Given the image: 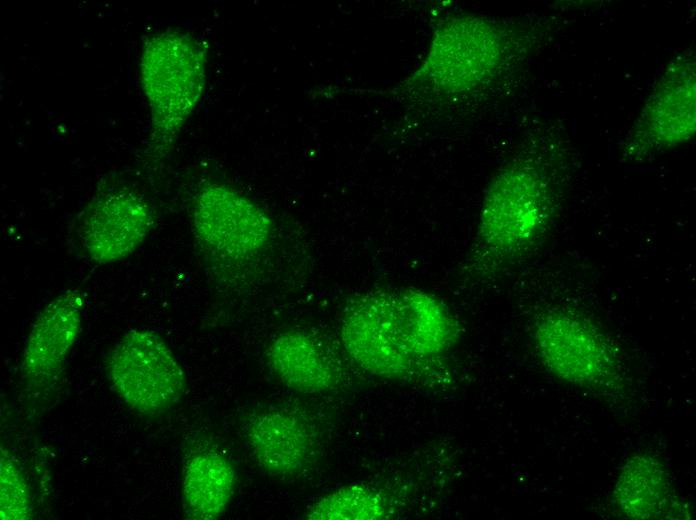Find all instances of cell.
Returning <instances> with one entry per match:
<instances>
[{
	"instance_id": "1",
	"label": "cell",
	"mask_w": 696,
	"mask_h": 520,
	"mask_svg": "<svg viewBox=\"0 0 696 520\" xmlns=\"http://www.w3.org/2000/svg\"><path fill=\"white\" fill-rule=\"evenodd\" d=\"M554 170L531 156L507 163L489 184L480 210L469 269L498 273L535 250L556 207Z\"/></svg>"
},
{
	"instance_id": "2",
	"label": "cell",
	"mask_w": 696,
	"mask_h": 520,
	"mask_svg": "<svg viewBox=\"0 0 696 520\" xmlns=\"http://www.w3.org/2000/svg\"><path fill=\"white\" fill-rule=\"evenodd\" d=\"M208 48L179 29L148 34L142 44L139 75L150 112L146 154L166 158L195 111L206 87Z\"/></svg>"
},
{
	"instance_id": "3",
	"label": "cell",
	"mask_w": 696,
	"mask_h": 520,
	"mask_svg": "<svg viewBox=\"0 0 696 520\" xmlns=\"http://www.w3.org/2000/svg\"><path fill=\"white\" fill-rule=\"evenodd\" d=\"M506 42L498 27L477 17L447 21L408 85H425L436 93L456 95L489 80L505 56Z\"/></svg>"
},
{
	"instance_id": "4",
	"label": "cell",
	"mask_w": 696,
	"mask_h": 520,
	"mask_svg": "<svg viewBox=\"0 0 696 520\" xmlns=\"http://www.w3.org/2000/svg\"><path fill=\"white\" fill-rule=\"evenodd\" d=\"M107 374L112 388L133 411L161 415L179 404L187 388L185 372L156 332H126L109 353Z\"/></svg>"
},
{
	"instance_id": "5",
	"label": "cell",
	"mask_w": 696,
	"mask_h": 520,
	"mask_svg": "<svg viewBox=\"0 0 696 520\" xmlns=\"http://www.w3.org/2000/svg\"><path fill=\"white\" fill-rule=\"evenodd\" d=\"M536 350L558 379L583 388H608L619 379L617 353L584 317L564 309L543 312L533 327Z\"/></svg>"
},
{
	"instance_id": "6",
	"label": "cell",
	"mask_w": 696,
	"mask_h": 520,
	"mask_svg": "<svg viewBox=\"0 0 696 520\" xmlns=\"http://www.w3.org/2000/svg\"><path fill=\"white\" fill-rule=\"evenodd\" d=\"M340 338L351 360L371 375L401 380L423 373L400 333L395 291H370L351 300L342 315Z\"/></svg>"
},
{
	"instance_id": "7",
	"label": "cell",
	"mask_w": 696,
	"mask_h": 520,
	"mask_svg": "<svg viewBox=\"0 0 696 520\" xmlns=\"http://www.w3.org/2000/svg\"><path fill=\"white\" fill-rule=\"evenodd\" d=\"M192 228L199 244L215 258L239 261L264 250L273 234L270 216L236 189L211 183L197 193Z\"/></svg>"
},
{
	"instance_id": "8",
	"label": "cell",
	"mask_w": 696,
	"mask_h": 520,
	"mask_svg": "<svg viewBox=\"0 0 696 520\" xmlns=\"http://www.w3.org/2000/svg\"><path fill=\"white\" fill-rule=\"evenodd\" d=\"M86 294L70 288L51 300L35 318L20 362L25 390L44 396L58 383L76 343L84 316Z\"/></svg>"
},
{
	"instance_id": "9",
	"label": "cell",
	"mask_w": 696,
	"mask_h": 520,
	"mask_svg": "<svg viewBox=\"0 0 696 520\" xmlns=\"http://www.w3.org/2000/svg\"><path fill=\"white\" fill-rule=\"evenodd\" d=\"M153 224V211L144 196L135 190L116 189L100 194L87 206L79 237L92 261L111 264L131 255Z\"/></svg>"
},
{
	"instance_id": "10",
	"label": "cell",
	"mask_w": 696,
	"mask_h": 520,
	"mask_svg": "<svg viewBox=\"0 0 696 520\" xmlns=\"http://www.w3.org/2000/svg\"><path fill=\"white\" fill-rule=\"evenodd\" d=\"M694 66L667 70L651 94L626 148L631 158L651 155L687 141L695 130Z\"/></svg>"
},
{
	"instance_id": "11",
	"label": "cell",
	"mask_w": 696,
	"mask_h": 520,
	"mask_svg": "<svg viewBox=\"0 0 696 520\" xmlns=\"http://www.w3.org/2000/svg\"><path fill=\"white\" fill-rule=\"evenodd\" d=\"M246 440L265 471L283 476L305 468L315 445L307 420L286 408H271L252 416L246 424Z\"/></svg>"
},
{
	"instance_id": "12",
	"label": "cell",
	"mask_w": 696,
	"mask_h": 520,
	"mask_svg": "<svg viewBox=\"0 0 696 520\" xmlns=\"http://www.w3.org/2000/svg\"><path fill=\"white\" fill-rule=\"evenodd\" d=\"M395 304L406 349L425 372L455 344L458 323L441 299L423 290L395 291Z\"/></svg>"
},
{
	"instance_id": "13",
	"label": "cell",
	"mask_w": 696,
	"mask_h": 520,
	"mask_svg": "<svg viewBox=\"0 0 696 520\" xmlns=\"http://www.w3.org/2000/svg\"><path fill=\"white\" fill-rule=\"evenodd\" d=\"M267 360L276 377L303 393H322L338 386L342 368L332 350L316 335L289 330L270 344Z\"/></svg>"
},
{
	"instance_id": "14",
	"label": "cell",
	"mask_w": 696,
	"mask_h": 520,
	"mask_svg": "<svg viewBox=\"0 0 696 520\" xmlns=\"http://www.w3.org/2000/svg\"><path fill=\"white\" fill-rule=\"evenodd\" d=\"M614 500L631 519L687 518V506L673 491L666 467L646 453L629 456L614 488Z\"/></svg>"
},
{
	"instance_id": "15",
	"label": "cell",
	"mask_w": 696,
	"mask_h": 520,
	"mask_svg": "<svg viewBox=\"0 0 696 520\" xmlns=\"http://www.w3.org/2000/svg\"><path fill=\"white\" fill-rule=\"evenodd\" d=\"M236 485V471L221 453L208 450L191 455L182 474V499L191 519L212 520L228 507Z\"/></svg>"
},
{
	"instance_id": "16",
	"label": "cell",
	"mask_w": 696,
	"mask_h": 520,
	"mask_svg": "<svg viewBox=\"0 0 696 520\" xmlns=\"http://www.w3.org/2000/svg\"><path fill=\"white\" fill-rule=\"evenodd\" d=\"M305 515L312 520H378L388 517L389 506L378 490L353 483L324 495Z\"/></svg>"
},
{
	"instance_id": "17",
	"label": "cell",
	"mask_w": 696,
	"mask_h": 520,
	"mask_svg": "<svg viewBox=\"0 0 696 520\" xmlns=\"http://www.w3.org/2000/svg\"><path fill=\"white\" fill-rule=\"evenodd\" d=\"M0 464L1 519L24 520L30 518L32 513L30 493L19 465L3 449Z\"/></svg>"
}]
</instances>
